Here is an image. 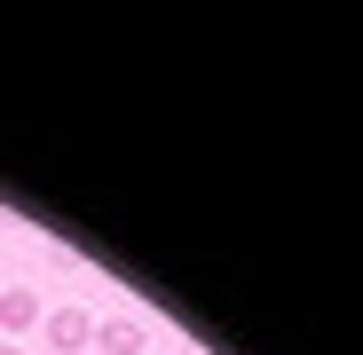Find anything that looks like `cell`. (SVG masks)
Returning a JSON list of instances; mask_svg holds the SVG:
<instances>
[{
	"instance_id": "6da1fadb",
	"label": "cell",
	"mask_w": 363,
	"mask_h": 355,
	"mask_svg": "<svg viewBox=\"0 0 363 355\" xmlns=\"http://www.w3.org/2000/svg\"><path fill=\"white\" fill-rule=\"evenodd\" d=\"M48 347L55 355H87L95 347V316L87 308H48Z\"/></svg>"
},
{
	"instance_id": "7a4b0ae2",
	"label": "cell",
	"mask_w": 363,
	"mask_h": 355,
	"mask_svg": "<svg viewBox=\"0 0 363 355\" xmlns=\"http://www.w3.org/2000/svg\"><path fill=\"white\" fill-rule=\"evenodd\" d=\"M95 347L103 355H143V324L135 316H95Z\"/></svg>"
},
{
	"instance_id": "3957f363",
	"label": "cell",
	"mask_w": 363,
	"mask_h": 355,
	"mask_svg": "<svg viewBox=\"0 0 363 355\" xmlns=\"http://www.w3.org/2000/svg\"><path fill=\"white\" fill-rule=\"evenodd\" d=\"M40 324V292L32 284H9L0 292V332H32Z\"/></svg>"
},
{
	"instance_id": "277c9868",
	"label": "cell",
	"mask_w": 363,
	"mask_h": 355,
	"mask_svg": "<svg viewBox=\"0 0 363 355\" xmlns=\"http://www.w3.org/2000/svg\"><path fill=\"white\" fill-rule=\"evenodd\" d=\"M0 355H24V347H0Z\"/></svg>"
}]
</instances>
